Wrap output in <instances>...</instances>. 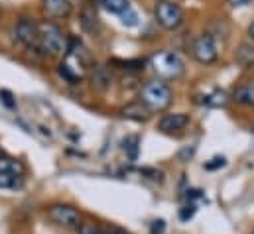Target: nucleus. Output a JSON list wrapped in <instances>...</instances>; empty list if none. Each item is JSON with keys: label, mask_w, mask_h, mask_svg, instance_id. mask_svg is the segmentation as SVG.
Instances as JSON below:
<instances>
[{"label": "nucleus", "mask_w": 254, "mask_h": 234, "mask_svg": "<svg viewBox=\"0 0 254 234\" xmlns=\"http://www.w3.org/2000/svg\"><path fill=\"white\" fill-rule=\"evenodd\" d=\"M174 101L172 89L162 83V81H148L140 89V103L150 111V113H160L166 111Z\"/></svg>", "instance_id": "obj_1"}, {"label": "nucleus", "mask_w": 254, "mask_h": 234, "mask_svg": "<svg viewBox=\"0 0 254 234\" xmlns=\"http://www.w3.org/2000/svg\"><path fill=\"white\" fill-rule=\"evenodd\" d=\"M150 67L162 79H180L186 73V63L174 52H156L150 58Z\"/></svg>", "instance_id": "obj_2"}, {"label": "nucleus", "mask_w": 254, "mask_h": 234, "mask_svg": "<svg viewBox=\"0 0 254 234\" xmlns=\"http://www.w3.org/2000/svg\"><path fill=\"white\" fill-rule=\"evenodd\" d=\"M40 50L54 58L67 54V40H65L64 32L56 24L52 22L40 24Z\"/></svg>", "instance_id": "obj_3"}, {"label": "nucleus", "mask_w": 254, "mask_h": 234, "mask_svg": "<svg viewBox=\"0 0 254 234\" xmlns=\"http://www.w3.org/2000/svg\"><path fill=\"white\" fill-rule=\"evenodd\" d=\"M154 16L158 24L166 30H178L184 24V10L180 4L172 0H158L154 8Z\"/></svg>", "instance_id": "obj_4"}, {"label": "nucleus", "mask_w": 254, "mask_h": 234, "mask_svg": "<svg viewBox=\"0 0 254 234\" xmlns=\"http://www.w3.org/2000/svg\"><path fill=\"white\" fill-rule=\"evenodd\" d=\"M46 213H48V219H50L52 223H56L58 227H64V229H79V225H81V213H79V209H75L73 205L56 203V205H50Z\"/></svg>", "instance_id": "obj_5"}, {"label": "nucleus", "mask_w": 254, "mask_h": 234, "mask_svg": "<svg viewBox=\"0 0 254 234\" xmlns=\"http://www.w3.org/2000/svg\"><path fill=\"white\" fill-rule=\"evenodd\" d=\"M14 34H16V40L24 48H28V50H40V24H36L32 18L22 16L16 22Z\"/></svg>", "instance_id": "obj_6"}, {"label": "nucleus", "mask_w": 254, "mask_h": 234, "mask_svg": "<svg viewBox=\"0 0 254 234\" xmlns=\"http://www.w3.org/2000/svg\"><path fill=\"white\" fill-rule=\"evenodd\" d=\"M191 54H193V58L197 59L201 65H211V63H215L217 58H219V52H217V46H215L213 36H209V34L199 36V38L193 42V46H191Z\"/></svg>", "instance_id": "obj_7"}, {"label": "nucleus", "mask_w": 254, "mask_h": 234, "mask_svg": "<svg viewBox=\"0 0 254 234\" xmlns=\"http://www.w3.org/2000/svg\"><path fill=\"white\" fill-rule=\"evenodd\" d=\"M188 124H190V117L186 113H174V115H164L160 118L158 128L162 132H178V130H184Z\"/></svg>", "instance_id": "obj_8"}, {"label": "nucleus", "mask_w": 254, "mask_h": 234, "mask_svg": "<svg viewBox=\"0 0 254 234\" xmlns=\"http://www.w3.org/2000/svg\"><path fill=\"white\" fill-rule=\"evenodd\" d=\"M42 6L50 18H67L73 10L71 0H42Z\"/></svg>", "instance_id": "obj_9"}, {"label": "nucleus", "mask_w": 254, "mask_h": 234, "mask_svg": "<svg viewBox=\"0 0 254 234\" xmlns=\"http://www.w3.org/2000/svg\"><path fill=\"white\" fill-rule=\"evenodd\" d=\"M121 115L125 118H130V120H136V122H146V120L150 118V111L138 101V103L127 105V107L121 111Z\"/></svg>", "instance_id": "obj_10"}, {"label": "nucleus", "mask_w": 254, "mask_h": 234, "mask_svg": "<svg viewBox=\"0 0 254 234\" xmlns=\"http://www.w3.org/2000/svg\"><path fill=\"white\" fill-rule=\"evenodd\" d=\"M233 99L243 107H254V83H245L237 87V91L233 93Z\"/></svg>", "instance_id": "obj_11"}, {"label": "nucleus", "mask_w": 254, "mask_h": 234, "mask_svg": "<svg viewBox=\"0 0 254 234\" xmlns=\"http://www.w3.org/2000/svg\"><path fill=\"white\" fill-rule=\"evenodd\" d=\"M235 59L243 67H253L254 65V46L253 44H241L235 52Z\"/></svg>", "instance_id": "obj_12"}, {"label": "nucleus", "mask_w": 254, "mask_h": 234, "mask_svg": "<svg viewBox=\"0 0 254 234\" xmlns=\"http://www.w3.org/2000/svg\"><path fill=\"white\" fill-rule=\"evenodd\" d=\"M0 172L2 174H12V176H22L24 174V166H22V162H18L14 158L2 156L0 158Z\"/></svg>", "instance_id": "obj_13"}, {"label": "nucleus", "mask_w": 254, "mask_h": 234, "mask_svg": "<svg viewBox=\"0 0 254 234\" xmlns=\"http://www.w3.org/2000/svg\"><path fill=\"white\" fill-rule=\"evenodd\" d=\"M99 4H101L107 12H111V14H119V16L130 8V2H128V0H99Z\"/></svg>", "instance_id": "obj_14"}, {"label": "nucleus", "mask_w": 254, "mask_h": 234, "mask_svg": "<svg viewBox=\"0 0 254 234\" xmlns=\"http://www.w3.org/2000/svg\"><path fill=\"white\" fill-rule=\"evenodd\" d=\"M109 83H111V77H109V73H107V67L97 65V67L93 69V85H95L97 89H105Z\"/></svg>", "instance_id": "obj_15"}, {"label": "nucleus", "mask_w": 254, "mask_h": 234, "mask_svg": "<svg viewBox=\"0 0 254 234\" xmlns=\"http://www.w3.org/2000/svg\"><path fill=\"white\" fill-rule=\"evenodd\" d=\"M138 144H140L138 136H127V138L123 140V150L127 152V156L132 162L138 158Z\"/></svg>", "instance_id": "obj_16"}, {"label": "nucleus", "mask_w": 254, "mask_h": 234, "mask_svg": "<svg viewBox=\"0 0 254 234\" xmlns=\"http://www.w3.org/2000/svg\"><path fill=\"white\" fill-rule=\"evenodd\" d=\"M227 103H229L227 93L225 91H219V89L205 97V105H209V107H225Z\"/></svg>", "instance_id": "obj_17"}, {"label": "nucleus", "mask_w": 254, "mask_h": 234, "mask_svg": "<svg viewBox=\"0 0 254 234\" xmlns=\"http://www.w3.org/2000/svg\"><path fill=\"white\" fill-rule=\"evenodd\" d=\"M20 185H22V176H12V174L0 172V189H14Z\"/></svg>", "instance_id": "obj_18"}, {"label": "nucleus", "mask_w": 254, "mask_h": 234, "mask_svg": "<svg viewBox=\"0 0 254 234\" xmlns=\"http://www.w3.org/2000/svg\"><path fill=\"white\" fill-rule=\"evenodd\" d=\"M77 234H103V229L93 223H81L77 229Z\"/></svg>", "instance_id": "obj_19"}, {"label": "nucleus", "mask_w": 254, "mask_h": 234, "mask_svg": "<svg viewBox=\"0 0 254 234\" xmlns=\"http://www.w3.org/2000/svg\"><path fill=\"white\" fill-rule=\"evenodd\" d=\"M121 18H123V22H125L127 26H136V24H138V16L134 14V10H132V8H128L127 12H123V14H121Z\"/></svg>", "instance_id": "obj_20"}, {"label": "nucleus", "mask_w": 254, "mask_h": 234, "mask_svg": "<svg viewBox=\"0 0 254 234\" xmlns=\"http://www.w3.org/2000/svg\"><path fill=\"white\" fill-rule=\"evenodd\" d=\"M164 233H166V221L164 219L154 221L152 227H150V234H164Z\"/></svg>", "instance_id": "obj_21"}, {"label": "nucleus", "mask_w": 254, "mask_h": 234, "mask_svg": "<svg viewBox=\"0 0 254 234\" xmlns=\"http://www.w3.org/2000/svg\"><path fill=\"white\" fill-rule=\"evenodd\" d=\"M193 215H195V205H188V207H184L180 211V219L182 221H190V219H193Z\"/></svg>", "instance_id": "obj_22"}, {"label": "nucleus", "mask_w": 254, "mask_h": 234, "mask_svg": "<svg viewBox=\"0 0 254 234\" xmlns=\"http://www.w3.org/2000/svg\"><path fill=\"white\" fill-rule=\"evenodd\" d=\"M0 99H2V103H4L8 109H14V107H16V103L12 101V95H10L8 91H0Z\"/></svg>", "instance_id": "obj_23"}, {"label": "nucleus", "mask_w": 254, "mask_h": 234, "mask_svg": "<svg viewBox=\"0 0 254 234\" xmlns=\"http://www.w3.org/2000/svg\"><path fill=\"white\" fill-rule=\"evenodd\" d=\"M225 164H227L225 158H215V160H211V164H207L205 168H207V170H217V168H223Z\"/></svg>", "instance_id": "obj_24"}, {"label": "nucleus", "mask_w": 254, "mask_h": 234, "mask_svg": "<svg viewBox=\"0 0 254 234\" xmlns=\"http://www.w3.org/2000/svg\"><path fill=\"white\" fill-rule=\"evenodd\" d=\"M103 234H130V233L125 231V229H121V227H107V229H103Z\"/></svg>", "instance_id": "obj_25"}, {"label": "nucleus", "mask_w": 254, "mask_h": 234, "mask_svg": "<svg viewBox=\"0 0 254 234\" xmlns=\"http://www.w3.org/2000/svg\"><path fill=\"white\" fill-rule=\"evenodd\" d=\"M247 2H249V0H231V4H233V6H245Z\"/></svg>", "instance_id": "obj_26"}, {"label": "nucleus", "mask_w": 254, "mask_h": 234, "mask_svg": "<svg viewBox=\"0 0 254 234\" xmlns=\"http://www.w3.org/2000/svg\"><path fill=\"white\" fill-rule=\"evenodd\" d=\"M249 36H251V38L254 40V22L251 24V26H249Z\"/></svg>", "instance_id": "obj_27"}, {"label": "nucleus", "mask_w": 254, "mask_h": 234, "mask_svg": "<svg viewBox=\"0 0 254 234\" xmlns=\"http://www.w3.org/2000/svg\"><path fill=\"white\" fill-rule=\"evenodd\" d=\"M2 156H6V154H4V150H2V148H0V158H2Z\"/></svg>", "instance_id": "obj_28"}, {"label": "nucleus", "mask_w": 254, "mask_h": 234, "mask_svg": "<svg viewBox=\"0 0 254 234\" xmlns=\"http://www.w3.org/2000/svg\"><path fill=\"white\" fill-rule=\"evenodd\" d=\"M251 234H254V231H253V233H251Z\"/></svg>", "instance_id": "obj_29"}]
</instances>
